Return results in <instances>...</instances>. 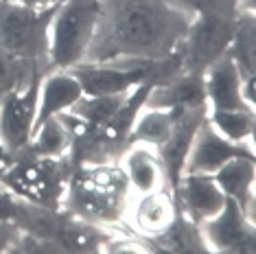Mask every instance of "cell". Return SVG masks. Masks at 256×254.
Listing matches in <instances>:
<instances>
[{
    "label": "cell",
    "instance_id": "1",
    "mask_svg": "<svg viewBox=\"0 0 256 254\" xmlns=\"http://www.w3.org/2000/svg\"><path fill=\"white\" fill-rule=\"evenodd\" d=\"M188 22L166 0H101L84 62H164L178 55Z\"/></svg>",
    "mask_w": 256,
    "mask_h": 254
},
{
    "label": "cell",
    "instance_id": "2",
    "mask_svg": "<svg viewBox=\"0 0 256 254\" xmlns=\"http://www.w3.org/2000/svg\"><path fill=\"white\" fill-rule=\"evenodd\" d=\"M132 195L118 162H81L72 166L62 210L94 226L125 230V210Z\"/></svg>",
    "mask_w": 256,
    "mask_h": 254
},
{
    "label": "cell",
    "instance_id": "3",
    "mask_svg": "<svg viewBox=\"0 0 256 254\" xmlns=\"http://www.w3.org/2000/svg\"><path fill=\"white\" fill-rule=\"evenodd\" d=\"M72 158H44L28 152L11 156L0 169V186L42 208L62 210V200L72 173Z\"/></svg>",
    "mask_w": 256,
    "mask_h": 254
},
{
    "label": "cell",
    "instance_id": "4",
    "mask_svg": "<svg viewBox=\"0 0 256 254\" xmlns=\"http://www.w3.org/2000/svg\"><path fill=\"white\" fill-rule=\"evenodd\" d=\"M101 0H62L48 22L50 68H72L84 62L94 38Z\"/></svg>",
    "mask_w": 256,
    "mask_h": 254
},
{
    "label": "cell",
    "instance_id": "5",
    "mask_svg": "<svg viewBox=\"0 0 256 254\" xmlns=\"http://www.w3.org/2000/svg\"><path fill=\"white\" fill-rule=\"evenodd\" d=\"M53 9H31L14 0H0V48L48 72V22Z\"/></svg>",
    "mask_w": 256,
    "mask_h": 254
},
{
    "label": "cell",
    "instance_id": "6",
    "mask_svg": "<svg viewBox=\"0 0 256 254\" xmlns=\"http://www.w3.org/2000/svg\"><path fill=\"white\" fill-rule=\"evenodd\" d=\"M236 18L197 16V18L190 20L182 44L178 48L180 68L186 72H204L212 62H217L221 55H226V50L232 42Z\"/></svg>",
    "mask_w": 256,
    "mask_h": 254
},
{
    "label": "cell",
    "instance_id": "7",
    "mask_svg": "<svg viewBox=\"0 0 256 254\" xmlns=\"http://www.w3.org/2000/svg\"><path fill=\"white\" fill-rule=\"evenodd\" d=\"M40 79L14 88L0 96V142L4 145L9 156L24 152L33 136L38 116Z\"/></svg>",
    "mask_w": 256,
    "mask_h": 254
},
{
    "label": "cell",
    "instance_id": "8",
    "mask_svg": "<svg viewBox=\"0 0 256 254\" xmlns=\"http://www.w3.org/2000/svg\"><path fill=\"white\" fill-rule=\"evenodd\" d=\"M202 79L208 110H254V84L243 79L228 53L212 62Z\"/></svg>",
    "mask_w": 256,
    "mask_h": 254
},
{
    "label": "cell",
    "instance_id": "9",
    "mask_svg": "<svg viewBox=\"0 0 256 254\" xmlns=\"http://www.w3.org/2000/svg\"><path fill=\"white\" fill-rule=\"evenodd\" d=\"M202 232L210 252H254V219L234 200H228L217 215L202 224Z\"/></svg>",
    "mask_w": 256,
    "mask_h": 254
},
{
    "label": "cell",
    "instance_id": "10",
    "mask_svg": "<svg viewBox=\"0 0 256 254\" xmlns=\"http://www.w3.org/2000/svg\"><path fill=\"white\" fill-rule=\"evenodd\" d=\"M178 217V206L171 188H158L149 193H134L125 210L123 226L130 232L151 241L162 234Z\"/></svg>",
    "mask_w": 256,
    "mask_h": 254
},
{
    "label": "cell",
    "instance_id": "11",
    "mask_svg": "<svg viewBox=\"0 0 256 254\" xmlns=\"http://www.w3.org/2000/svg\"><path fill=\"white\" fill-rule=\"evenodd\" d=\"M173 200L178 212L200 226L212 219L228 202L214 176H204V173H182L173 184Z\"/></svg>",
    "mask_w": 256,
    "mask_h": 254
},
{
    "label": "cell",
    "instance_id": "12",
    "mask_svg": "<svg viewBox=\"0 0 256 254\" xmlns=\"http://www.w3.org/2000/svg\"><path fill=\"white\" fill-rule=\"evenodd\" d=\"M246 154L254 156V149L236 145V142L224 138L210 123H208V118H204L200 123V127H197L193 140H190L188 154H186L184 164H182V173L214 176L228 160L236 158V156H246ZM182 173H180V176H182Z\"/></svg>",
    "mask_w": 256,
    "mask_h": 254
},
{
    "label": "cell",
    "instance_id": "13",
    "mask_svg": "<svg viewBox=\"0 0 256 254\" xmlns=\"http://www.w3.org/2000/svg\"><path fill=\"white\" fill-rule=\"evenodd\" d=\"M116 162L123 171L132 193H149V190H158V188H171L166 169L154 147L142 145V142H130Z\"/></svg>",
    "mask_w": 256,
    "mask_h": 254
},
{
    "label": "cell",
    "instance_id": "14",
    "mask_svg": "<svg viewBox=\"0 0 256 254\" xmlns=\"http://www.w3.org/2000/svg\"><path fill=\"white\" fill-rule=\"evenodd\" d=\"M81 96H84V90L70 68H50L40 79L36 125L55 114L68 112Z\"/></svg>",
    "mask_w": 256,
    "mask_h": 254
},
{
    "label": "cell",
    "instance_id": "15",
    "mask_svg": "<svg viewBox=\"0 0 256 254\" xmlns=\"http://www.w3.org/2000/svg\"><path fill=\"white\" fill-rule=\"evenodd\" d=\"M79 132H81V123L70 112L55 114V116L36 125L33 136L24 152L33 156H44V158H64V156H70L74 138L79 136Z\"/></svg>",
    "mask_w": 256,
    "mask_h": 254
},
{
    "label": "cell",
    "instance_id": "16",
    "mask_svg": "<svg viewBox=\"0 0 256 254\" xmlns=\"http://www.w3.org/2000/svg\"><path fill=\"white\" fill-rule=\"evenodd\" d=\"M144 106L149 108H208L204 96L202 72L180 70L164 82L154 84L147 92Z\"/></svg>",
    "mask_w": 256,
    "mask_h": 254
},
{
    "label": "cell",
    "instance_id": "17",
    "mask_svg": "<svg viewBox=\"0 0 256 254\" xmlns=\"http://www.w3.org/2000/svg\"><path fill=\"white\" fill-rule=\"evenodd\" d=\"M214 180L226 193L228 200H234L250 217L254 219V180H256V164L254 156H236L228 160L214 173Z\"/></svg>",
    "mask_w": 256,
    "mask_h": 254
},
{
    "label": "cell",
    "instance_id": "18",
    "mask_svg": "<svg viewBox=\"0 0 256 254\" xmlns=\"http://www.w3.org/2000/svg\"><path fill=\"white\" fill-rule=\"evenodd\" d=\"M186 108H149L142 106L134 118L130 142H142L154 149H160L173 136Z\"/></svg>",
    "mask_w": 256,
    "mask_h": 254
},
{
    "label": "cell",
    "instance_id": "19",
    "mask_svg": "<svg viewBox=\"0 0 256 254\" xmlns=\"http://www.w3.org/2000/svg\"><path fill=\"white\" fill-rule=\"evenodd\" d=\"M154 252H176V254H200V252H210L204 239L202 226L195 222H190L188 217H184L182 212H178V217L173 219V224L164 232L154 236L149 241Z\"/></svg>",
    "mask_w": 256,
    "mask_h": 254
},
{
    "label": "cell",
    "instance_id": "20",
    "mask_svg": "<svg viewBox=\"0 0 256 254\" xmlns=\"http://www.w3.org/2000/svg\"><path fill=\"white\" fill-rule=\"evenodd\" d=\"M127 94L130 92H125V94H108V96H81L68 112L81 123V132L101 130V127L110 125L116 118Z\"/></svg>",
    "mask_w": 256,
    "mask_h": 254
},
{
    "label": "cell",
    "instance_id": "21",
    "mask_svg": "<svg viewBox=\"0 0 256 254\" xmlns=\"http://www.w3.org/2000/svg\"><path fill=\"white\" fill-rule=\"evenodd\" d=\"M254 28H256L254 11H243V14L236 18L232 42L228 46V50H226L238 66L243 79L250 84H254V74H256V55H254L256 31Z\"/></svg>",
    "mask_w": 256,
    "mask_h": 254
},
{
    "label": "cell",
    "instance_id": "22",
    "mask_svg": "<svg viewBox=\"0 0 256 254\" xmlns=\"http://www.w3.org/2000/svg\"><path fill=\"white\" fill-rule=\"evenodd\" d=\"M206 118L224 138L254 149L256 114L254 110H208Z\"/></svg>",
    "mask_w": 256,
    "mask_h": 254
},
{
    "label": "cell",
    "instance_id": "23",
    "mask_svg": "<svg viewBox=\"0 0 256 254\" xmlns=\"http://www.w3.org/2000/svg\"><path fill=\"white\" fill-rule=\"evenodd\" d=\"M190 20L197 16H224L236 18L243 11H254V0H166Z\"/></svg>",
    "mask_w": 256,
    "mask_h": 254
},
{
    "label": "cell",
    "instance_id": "24",
    "mask_svg": "<svg viewBox=\"0 0 256 254\" xmlns=\"http://www.w3.org/2000/svg\"><path fill=\"white\" fill-rule=\"evenodd\" d=\"M42 74L44 70H40L38 66L22 62L18 57H11L9 53H4L0 48V96L7 94L14 88H20V86L36 82Z\"/></svg>",
    "mask_w": 256,
    "mask_h": 254
},
{
    "label": "cell",
    "instance_id": "25",
    "mask_svg": "<svg viewBox=\"0 0 256 254\" xmlns=\"http://www.w3.org/2000/svg\"><path fill=\"white\" fill-rule=\"evenodd\" d=\"M22 232H24V230L16 222H4V219H0V252H14V248L20 241Z\"/></svg>",
    "mask_w": 256,
    "mask_h": 254
},
{
    "label": "cell",
    "instance_id": "26",
    "mask_svg": "<svg viewBox=\"0 0 256 254\" xmlns=\"http://www.w3.org/2000/svg\"><path fill=\"white\" fill-rule=\"evenodd\" d=\"M14 2L26 4V7H31V9H53L62 0H14Z\"/></svg>",
    "mask_w": 256,
    "mask_h": 254
},
{
    "label": "cell",
    "instance_id": "27",
    "mask_svg": "<svg viewBox=\"0 0 256 254\" xmlns=\"http://www.w3.org/2000/svg\"><path fill=\"white\" fill-rule=\"evenodd\" d=\"M9 158H11V156H9V152H7V149H4V145H2V142H0V169H2V166L9 162Z\"/></svg>",
    "mask_w": 256,
    "mask_h": 254
}]
</instances>
